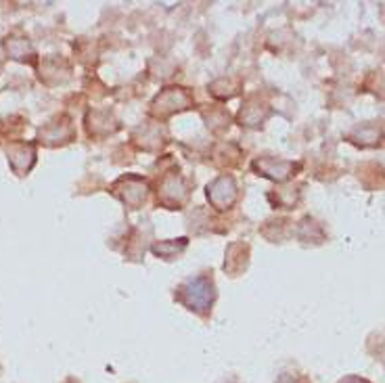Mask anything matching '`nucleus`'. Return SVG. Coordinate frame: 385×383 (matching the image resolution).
<instances>
[{
  "mask_svg": "<svg viewBox=\"0 0 385 383\" xmlns=\"http://www.w3.org/2000/svg\"><path fill=\"white\" fill-rule=\"evenodd\" d=\"M176 298L189 308V310H195V312H208L212 304H214V283H212V277L208 275H199L191 281H187L184 285H180L176 289Z\"/></svg>",
  "mask_w": 385,
  "mask_h": 383,
  "instance_id": "obj_1",
  "label": "nucleus"
},
{
  "mask_svg": "<svg viewBox=\"0 0 385 383\" xmlns=\"http://www.w3.org/2000/svg\"><path fill=\"white\" fill-rule=\"evenodd\" d=\"M68 383H76V382H72V379H70V382H68Z\"/></svg>",
  "mask_w": 385,
  "mask_h": 383,
  "instance_id": "obj_4",
  "label": "nucleus"
},
{
  "mask_svg": "<svg viewBox=\"0 0 385 383\" xmlns=\"http://www.w3.org/2000/svg\"><path fill=\"white\" fill-rule=\"evenodd\" d=\"M341 383H369V382H365V379H358V377H350V379H346V382H341Z\"/></svg>",
  "mask_w": 385,
  "mask_h": 383,
  "instance_id": "obj_3",
  "label": "nucleus"
},
{
  "mask_svg": "<svg viewBox=\"0 0 385 383\" xmlns=\"http://www.w3.org/2000/svg\"><path fill=\"white\" fill-rule=\"evenodd\" d=\"M187 245H180V247H176L174 243H157L153 245V253H157L159 258H165V260H172V258H176L182 249H184Z\"/></svg>",
  "mask_w": 385,
  "mask_h": 383,
  "instance_id": "obj_2",
  "label": "nucleus"
}]
</instances>
